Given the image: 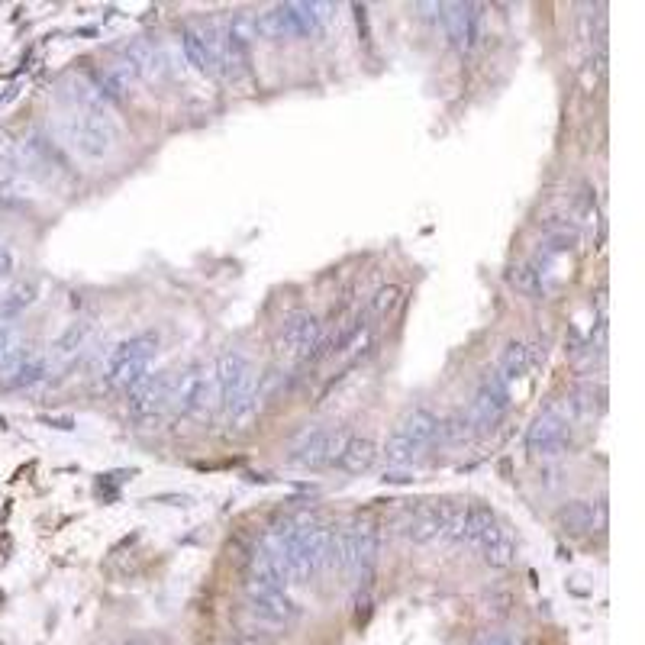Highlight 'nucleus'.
I'll return each instance as SVG.
<instances>
[{"label": "nucleus", "mask_w": 645, "mask_h": 645, "mask_svg": "<svg viewBox=\"0 0 645 645\" xmlns=\"http://www.w3.org/2000/svg\"><path fill=\"white\" fill-rule=\"evenodd\" d=\"M62 142L84 162H104L120 142V129L113 117H94V113L68 110L59 123Z\"/></svg>", "instance_id": "nucleus-1"}, {"label": "nucleus", "mask_w": 645, "mask_h": 645, "mask_svg": "<svg viewBox=\"0 0 645 645\" xmlns=\"http://www.w3.org/2000/svg\"><path fill=\"white\" fill-rule=\"evenodd\" d=\"M213 375H217V397L226 407L229 417H249L255 410V397H258V384H255V368L242 352L226 349L217 365H213Z\"/></svg>", "instance_id": "nucleus-2"}, {"label": "nucleus", "mask_w": 645, "mask_h": 645, "mask_svg": "<svg viewBox=\"0 0 645 645\" xmlns=\"http://www.w3.org/2000/svg\"><path fill=\"white\" fill-rule=\"evenodd\" d=\"M155 352H159V336L155 333H136L117 342L104 358V381L110 391H129L136 381L146 378Z\"/></svg>", "instance_id": "nucleus-3"}, {"label": "nucleus", "mask_w": 645, "mask_h": 645, "mask_svg": "<svg viewBox=\"0 0 645 645\" xmlns=\"http://www.w3.org/2000/svg\"><path fill=\"white\" fill-rule=\"evenodd\" d=\"M336 558L333 565H339L346 575L352 578H368L371 568H375V558L381 549V536L378 526L371 520H352L342 533L336 536Z\"/></svg>", "instance_id": "nucleus-4"}, {"label": "nucleus", "mask_w": 645, "mask_h": 645, "mask_svg": "<svg viewBox=\"0 0 645 645\" xmlns=\"http://www.w3.org/2000/svg\"><path fill=\"white\" fill-rule=\"evenodd\" d=\"M439 423L442 420L426 407H417V410L404 413V420L397 423V429H394L391 439H387V446H384L387 462H391V465H410L413 458H417L429 446V442L439 436Z\"/></svg>", "instance_id": "nucleus-5"}, {"label": "nucleus", "mask_w": 645, "mask_h": 645, "mask_svg": "<svg viewBox=\"0 0 645 645\" xmlns=\"http://www.w3.org/2000/svg\"><path fill=\"white\" fill-rule=\"evenodd\" d=\"M320 342H323V323H320V317H317V313L297 310L278 329L275 355L281 358V362L300 365V362H307V358L317 355Z\"/></svg>", "instance_id": "nucleus-6"}, {"label": "nucleus", "mask_w": 645, "mask_h": 645, "mask_svg": "<svg viewBox=\"0 0 645 645\" xmlns=\"http://www.w3.org/2000/svg\"><path fill=\"white\" fill-rule=\"evenodd\" d=\"M571 423H575V417H571L568 404L546 407L533 420V426L526 429V449L536 458L562 455L571 446Z\"/></svg>", "instance_id": "nucleus-7"}, {"label": "nucleus", "mask_w": 645, "mask_h": 645, "mask_svg": "<svg viewBox=\"0 0 645 645\" xmlns=\"http://www.w3.org/2000/svg\"><path fill=\"white\" fill-rule=\"evenodd\" d=\"M181 46L188 62L200 71V75L223 78L226 75V52H223V23L210 26H184Z\"/></svg>", "instance_id": "nucleus-8"}, {"label": "nucleus", "mask_w": 645, "mask_h": 645, "mask_svg": "<svg viewBox=\"0 0 645 645\" xmlns=\"http://www.w3.org/2000/svg\"><path fill=\"white\" fill-rule=\"evenodd\" d=\"M213 400L220 404L217 397V375H213V365L197 362L191 368H184L175 378V391H171V407H175L181 417H194V413L207 410Z\"/></svg>", "instance_id": "nucleus-9"}, {"label": "nucleus", "mask_w": 645, "mask_h": 645, "mask_svg": "<svg viewBox=\"0 0 645 645\" xmlns=\"http://www.w3.org/2000/svg\"><path fill=\"white\" fill-rule=\"evenodd\" d=\"M171 391H175V375L171 371H149L146 378L136 381L129 387V413L142 423H152L159 420L162 413L171 407Z\"/></svg>", "instance_id": "nucleus-10"}, {"label": "nucleus", "mask_w": 645, "mask_h": 645, "mask_svg": "<svg viewBox=\"0 0 645 645\" xmlns=\"http://www.w3.org/2000/svg\"><path fill=\"white\" fill-rule=\"evenodd\" d=\"M507 410H510V384L500 378L497 371H487L478 384V391H475V400H471V407H468V417H471V426H475V433L494 429L500 420L507 417Z\"/></svg>", "instance_id": "nucleus-11"}, {"label": "nucleus", "mask_w": 645, "mask_h": 645, "mask_svg": "<svg viewBox=\"0 0 645 645\" xmlns=\"http://www.w3.org/2000/svg\"><path fill=\"white\" fill-rule=\"evenodd\" d=\"M462 510L465 507H458V504H423L417 513L410 516L404 533L410 542H420V546L423 542H433V539H452Z\"/></svg>", "instance_id": "nucleus-12"}, {"label": "nucleus", "mask_w": 645, "mask_h": 645, "mask_svg": "<svg viewBox=\"0 0 645 645\" xmlns=\"http://www.w3.org/2000/svg\"><path fill=\"white\" fill-rule=\"evenodd\" d=\"M246 600L252 616H258L262 623L271 626H288L297 620V604L288 597L284 587H271V584H258L246 578Z\"/></svg>", "instance_id": "nucleus-13"}, {"label": "nucleus", "mask_w": 645, "mask_h": 645, "mask_svg": "<svg viewBox=\"0 0 645 645\" xmlns=\"http://www.w3.org/2000/svg\"><path fill=\"white\" fill-rule=\"evenodd\" d=\"M352 439V433L346 426H329V429H317L304 446L297 449L294 462L300 468H329L336 465L342 452H346V442Z\"/></svg>", "instance_id": "nucleus-14"}, {"label": "nucleus", "mask_w": 645, "mask_h": 645, "mask_svg": "<svg viewBox=\"0 0 645 645\" xmlns=\"http://www.w3.org/2000/svg\"><path fill=\"white\" fill-rule=\"evenodd\" d=\"M481 7L478 4H439L442 26L458 52H471L481 39Z\"/></svg>", "instance_id": "nucleus-15"}, {"label": "nucleus", "mask_w": 645, "mask_h": 645, "mask_svg": "<svg viewBox=\"0 0 645 645\" xmlns=\"http://www.w3.org/2000/svg\"><path fill=\"white\" fill-rule=\"evenodd\" d=\"M558 526L568 536H587L607 526V507L600 500H571L568 507L558 510Z\"/></svg>", "instance_id": "nucleus-16"}, {"label": "nucleus", "mask_w": 645, "mask_h": 645, "mask_svg": "<svg viewBox=\"0 0 645 645\" xmlns=\"http://www.w3.org/2000/svg\"><path fill=\"white\" fill-rule=\"evenodd\" d=\"M500 523H497V513L484 504H475V507H465L462 516H458V526L449 542L455 546H468V549H481L484 539L494 533Z\"/></svg>", "instance_id": "nucleus-17"}, {"label": "nucleus", "mask_w": 645, "mask_h": 645, "mask_svg": "<svg viewBox=\"0 0 645 645\" xmlns=\"http://www.w3.org/2000/svg\"><path fill=\"white\" fill-rule=\"evenodd\" d=\"M49 375V362H46V352H39V349H20V358H17V365L10 368V375H7V384L10 387H36L39 381H46Z\"/></svg>", "instance_id": "nucleus-18"}, {"label": "nucleus", "mask_w": 645, "mask_h": 645, "mask_svg": "<svg viewBox=\"0 0 645 645\" xmlns=\"http://www.w3.org/2000/svg\"><path fill=\"white\" fill-rule=\"evenodd\" d=\"M255 33L265 36V39H300V30H297V20L291 13V4H281V7H271L265 10L262 17H255Z\"/></svg>", "instance_id": "nucleus-19"}, {"label": "nucleus", "mask_w": 645, "mask_h": 645, "mask_svg": "<svg viewBox=\"0 0 645 645\" xmlns=\"http://www.w3.org/2000/svg\"><path fill=\"white\" fill-rule=\"evenodd\" d=\"M88 339H91V323L88 320L68 323V329H65L59 339H55V346H52L55 362H59V365H71L84 349H88Z\"/></svg>", "instance_id": "nucleus-20"}, {"label": "nucleus", "mask_w": 645, "mask_h": 645, "mask_svg": "<svg viewBox=\"0 0 645 645\" xmlns=\"http://www.w3.org/2000/svg\"><path fill=\"white\" fill-rule=\"evenodd\" d=\"M375 458H378V446H375V439H368V436H352L346 442V452H342L339 458V465L342 471H349V475H365V471L375 465Z\"/></svg>", "instance_id": "nucleus-21"}, {"label": "nucleus", "mask_w": 645, "mask_h": 645, "mask_svg": "<svg viewBox=\"0 0 645 645\" xmlns=\"http://www.w3.org/2000/svg\"><path fill=\"white\" fill-rule=\"evenodd\" d=\"M478 552L484 558V565H491V568H510L516 562V542L504 526H497L494 533L484 539V546Z\"/></svg>", "instance_id": "nucleus-22"}, {"label": "nucleus", "mask_w": 645, "mask_h": 645, "mask_svg": "<svg viewBox=\"0 0 645 645\" xmlns=\"http://www.w3.org/2000/svg\"><path fill=\"white\" fill-rule=\"evenodd\" d=\"M494 371L507 384L516 381V378H523L526 371H533V365H529V355H526V342H507V349L500 352V362H497Z\"/></svg>", "instance_id": "nucleus-23"}, {"label": "nucleus", "mask_w": 645, "mask_h": 645, "mask_svg": "<svg viewBox=\"0 0 645 645\" xmlns=\"http://www.w3.org/2000/svg\"><path fill=\"white\" fill-rule=\"evenodd\" d=\"M510 284H513V288L520 291L523 297H533V300L546 297V281H542V271H536L529 262L510 268Z\"/></svg>", "instance_id": "nucleus-24"}, {"label": "nucleus", "mask_w": 645, "mask_h": 645, "mask_svg": "<svg viewBox=\"0 0 645 645\" xmlns=\"http://www.w3.org/2000/svg\"><path fill=\"white\" fill-rule=\"evenodd\" d=\"M36 304V284L33 281H20L17 288H13L7 297H4V304H0V323H10L13 317H20V313L26 307H33ZM13 326V323H10Z\"/></svg>", "instance_id": "nucleus-25"}, {"label": "nucleus", "mask_w": 645, "mask_h": 645, "mask_svg": "<svg viewBox=\"0 0 645 645\" xmlns=\"http://www.w3.org/2000/svg\"><path fill=\"white\" fill-rule=\"evenodd\" d=\"M20 342L17 336H13V326L10 323H0V375H10V368L17 365V358H20Z\"/></svg>", "instance_id": "nucleus-26"}, {"label": "nucleus", "mask_w": 645, "mask_h": 645, "mask_svg": "<svg viewBox=\"0 0 645 645\" xmlns=\"http://www.w3.org/2000/svg\"><path fill=\"white\" fill-rule=\"evenodd\" d=\"M471 433H475V426H471L468 410H458L446 423H439V436L446 442H465V439H471Z\"/></svg>", "instance_id": "nucleus-27"}, {"label": "nucleus", "mask_w": 645, "mask_h": 645, "mask_svg": "<svg viewBox=\"0 0 645 645\" xmlns=\"http://www.w3.org/2000/svg\"><path fill=\"white\" fill-rule=\"evenodd\" d=\"M400 304V288L397 284H387V288H381L375 297H371V317H387V313H391L394 307Z\"/></svg>", "instance_id": "nucleus-28"}, {"label": "nucleus", "mask_w": 645, "mask_h": 645, "mask_svg": "<svg viewBox=\"0 0 645 645\" xmlns=\"http://www.w3.org/2000/svg\"><path fill=\"white\" fill-rule=\"evenodd\" d=\"M13 275V252L0 242V281H7Z\"/></svg>", "instance_id": "nucleus-29"}, {"label": "nucleus", "mask_w": 645, "mask_h": 645, "mask_svg": "<svg viewBox=\"0 0 645 645\" xmlns=\"http://www.w3.org/2000/svg\"><path fill=\"white\" fill-rule=\"evenodd\" d=\"M481 645H520L516 639H510V636H487Z\"/></svg>", "instance_id": "nucleus-30"}, {"label": "nucleus", "mask_w": 645, "mask_h": 645, "mask_svg": "<svg viewBox=\"0 0 645 645\" xmlns=\"http://www.w3.org/2000/svg\"><path fill=\"white\" fill-rule=\"evenodd\" d=\"M120 645H159V642H152V639H146V636H133V639H126V642H120Z\"/></svg>", "instance_id": "nucleus-31"}]
</instances>
